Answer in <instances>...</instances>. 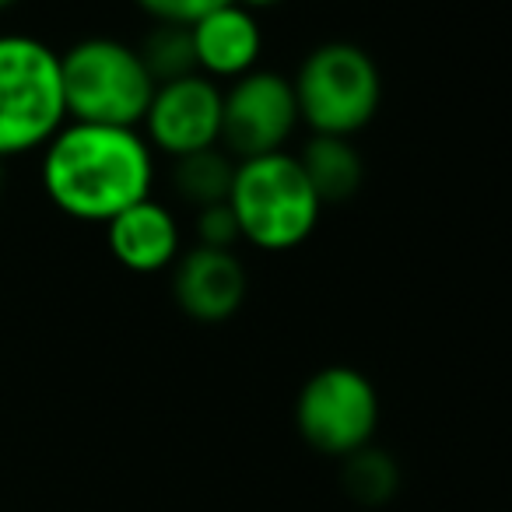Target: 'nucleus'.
Returning <instances> with one entry per match:
<instances>
[{
    "mask_svg": "<svg viewBox=\"0 0 512 512\" xmlns=\"http://www.w3.org/2000/svg\"><path fill=\"white\" fill-rule=\"evenodd\" d=\"M239 235L264 253H288L309 242L323 214V200L292 151L246 158L235 165L232 193H228Z\"/></svg>",
    "mask_w": 512,
    "mask_h": 512,
    "instance_id": "2",
    "label": "nucleus"
},
{
    "mask_svg": "<svg viewBox=\"0 0 512 512\" xmlns=\"http://www.w3.org/2000/svg\"><path fill=\"white\" fill-rule=\"evenodd\" d=\"M106 246L120 267L134 274L172 271L183 256V228L169 204L144 197L106 221Z\"/></svg>",
    "mask_w": 512,
    "mask_h": 512,
    "instance_id": "10",
    "label": "nucleus"
},
{
    "mask_svg": "<svg viewBox=\"0 0 512 512\" xmlns=\"http://www.w3.org/2000/svg\"><path fill=\"white\" fill-rule=\"evenodd\" d=\"M4 183H8V172H4V162H0V197H4Z\"/></svg>",
    "mask_w": 512,
    "mask_h": 512,
    "instance_id": "19",
    "label": "nucleus"
},
{
    "mask_svg": "<svg viewBox=\"0 0 512 512\" xmlns=\"http://www.w3.org/2000/svg\"><path fill=\"white\" fill-rule=\"evenodd\" d=\"M299 127L302 116L288 74L256 67L246 78L221 88V148L235 162L288 151Z\"/></svg>",
    "mask_w": 512,
    "mask_h": 512,
    "instance_id": "7",
    "label": "nucleus"
},
{
    "mask_svg": "<svg viewBox=\"0 0 512 512\" xmlns=\"http://www.w3.org/2000/svg\"><path fill=\"white\" fill-rule=\"evenodd\" d=\"M67 123L60 53L25 32L0 36V162L43 151Z\"/></svg>",
    "mask_w": 512,
    "mask_h": 512,
    "instance_id": "3",
    "label": "nucleus"
},
{
    "mask_svg": "<svg viewBox=\"0 0 512 512\" xmlns=\"http://www.w3.org/2000/svg\"><path fill=\"white\" fill-rule=\"evenodd\" d=\"M141 134L165 158H183L221 144V85L204 74L165 81L151 95Z\"/></svg>",
    "mask_w": 512,
    "mask_h": 512,
    "instance_id": "8",
    "label": "nucleus"
},
{
    "mask_svg": "<svg viewBox=\"0 0 512 512\" xmlns=\"http://www.w3.org/2000/svg\"><path fill=\"white\" fill-rule=\"evenodd\" d=\"M15 4H22V0H0V11H11Z\"/></svg>",
    "mask_w": 512,
    "mask_h": 512,
    "instance_id": "20",
    "label": "nucleus"
},
{
    "mask_svg": "<svg viewBox=\"0 0 512 512\" xmlns=\"http://www.w3.org/2000/svg\"><path fill=\"white\" fill-rule=\"evenodd\" d=\"M193 235H197V246L207 249H235L242 242L239 221H235L228 200L225 204H211L193 211Z\"/></svg>",
    "mask_w": 512,
    "mask_h": 512,
    "instance_id": "16",
    "label": "nucleus"
},
{
    "mask_svg": "<svg viewBox=\"0 0 512 512\" xmlns=\"http://www.w3.org/2000/svg\"><path fill=\"white\" fill-rule=\"evenodd\" d=\"M193 36V57L197 71L211 81H239L249 71L260 67L264 53V25L256 11L242 8L239 0H228L211 15H204L197 25H190Z\"/></svg>",
    "mask_w": 512,
    "mask_h": 512,
    "instance_id": "11",
    "label": "nucleus"
},
{
    "mask_svg": "<svg viewBox=\"0 0 512 512\" xmlns=\"http://www.w3.org/2000/svg\"><path fill=\"white\" fill-rule=\"evenodd\" d=\"M155 148L137 127L67 120L39 162L50 204L74 221L106 225L155 190Z\"/></svg>",
    "mask_w": 512,
    "mask_h": 512,
    "instance_id": "1",
    "label": "nucleus"
},
{
    "mask_svg": "<svg viewBox=\"0 0 512 512\" xmlns=\"http://www.w3.org/2000/svg\"><path fill=\"white\" fill-rule=\"evenodd\" d=\"M400 463L390 449L376 446H362L358 453L344 456L341 460V484L358 505H369V509H379V505L393 502L400 491Z\"/></svg>",
    "mask_w": 512,
    "mask_h": 512,
    "instance_id": "14",
    "label": "nucleus"
},
{
    "mask_svg": "<svg viewBox=\"0 0 512 512\" xmlns=\"http://www.w3.org/2000/svg\"><path fill=\"white\" fill-rule=\"evenodd\" d=\"M137 8L151 18L155 25H197L214 8L228 4V0H134Z\"/></svg>",
    "mask_w": 512,
    "mask_h": 512,
    "instance_id": "17",
    "label": "nucleus"
},
{
    "mask_svg": "<svg viewBox=\"0 0 512 512\" xmlns=\"http://www.w3.org/2000/svg\"><path fill=\"white\" fill-rule=\"evenodd\" d=\"M137 53H141L144 67H148V74L155 78V85L200 74L197 57H193V36L186 25H155V29L141 39Z\"/></svg>",
    "mask_w": 512,
    "mask_h": 512,
    "instance_id": "15",
    "label": "nucleus"
},
{
    "mask_svg": "<svg viewBox=\"0 0 512 512\" xmlns=\"http://www.w3.org/2000/svg\"><path fill=\"white\" fill-rule=\"evenodd\" d=\"M172 299L190 320L225 323L242 309L249 292L246 264L235 249H207L193 242L172 267Z\"/></svg>",
    "mask_w": 512,
    "mask_h": 512,
    "instance_id": "9",
    "label": "nucleus"
},
{
    "mask_svg": "<svg viewBox=\"0 0 512 512\" xmlns=\"http://www.w3.org/2000/svg\"><path fill=\"white\" fill-rule=\"evenodd\" d=\"M379 414L383 404L376 383L351 365H327L313 372L295 397V428L302 442L334 460L376 442Z\"/></svg>",
    "mask_w": 512,
    "mask_h": 512,
    "instance_id": "6",
    "label": "nucleus"
},
{
    "mask_svg": "<svg viewBox=\"0 0 512 512\" xmlns=\"http://www.w3.org/2000/svg\"><path fill=\"white\" fill-rule=\"evenodd\" d=\"M235 158L225 148H207L193 151V155L172 158V190L179 193L183 204H190L193 211L211 204H225L232 193L235 179Z\"/></svg>",
    "mask_w": 512,
    "mask_h": 512,
    "instance_id": "13",
    "label": "nucleus"
},
{
    "mask_svg": "<svg viewBox=\"0 0 512 512\" xmlns=\"http://www.w3.org/2000/svg\"><path fill=\"white\" fill-rule=\"evenodd\" d=\"M67 120L102 127H137L151 106L155 78L137 46L109 36H88L60 53Z\"/></svg>",
    "mask_w": 512,
    "mask_h": 512,
    "instance_id": "5",
    "label": "nucleus"
},
{
    "mask_svg": "<svg viewBox=\"0 0 512 512\" xmlns=\"http://www.w3.org/2000/svg\"><path fill=\"white\" fill-rule=\"evenodd\" d=\"M242 8H249V11H256V15H260V11H271V8H281V4H285V0H239Z\"/></svg>",
    "mask_w": 512,
    "mask_h": 512,
    "instance_id": "18",
    "label": "nucleus"
},
{
    "mask_svg": "<svg viewBox=\"0 0 512 512\" xmlns=\"http://www.w3.org/2000/svg\"><path fill=\"white\" fill-rule=\"evenodd\" d=\"M302 127L323 137H355L383 106L376 57L348 39H330L306 53L292 78Z\"/></svg>",
    "mask_w": 512,
    "mask_h": 512,
    "instance_id": "4",
    "label": "nucleus"
},
{
    "mask_svg": "<svg viewBox=\"0 0 512 512\" xmlns=\"http://www.w3.org/2000/svg\"><path fill=\"white\" fill-rule=\"evenodd\" d=\"M299 165L313 183L316 197L327 204H344L362 190L365 162L351 137H323L313 134L299 151Z\"/></svg>",
    "mask_w": 512,
    "mask_h": 512,
    "instance_id": "12",
    "label": "nucleus"
}]
</instances>
